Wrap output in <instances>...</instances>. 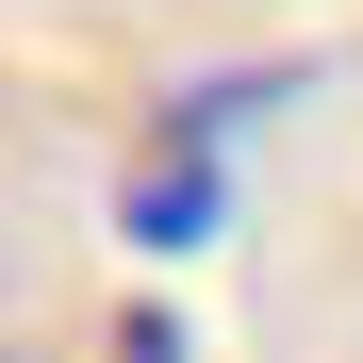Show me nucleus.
<instances>
[{
	"mask_svg": "<svg viewBox=\"0 0 363 363\" xmlns=\"http://www.w3.org/2000/svg\"><path fill=\"white\" fill-rule=\"evenodd\" d=\"M116 363H182V330L165 314H116Z\"/></svg>",
	"mask_w": 363,
	"mask_h": 363,
	"instance_id": "f257e3e1",
	"label": "nucleus"
}]
</instances>
